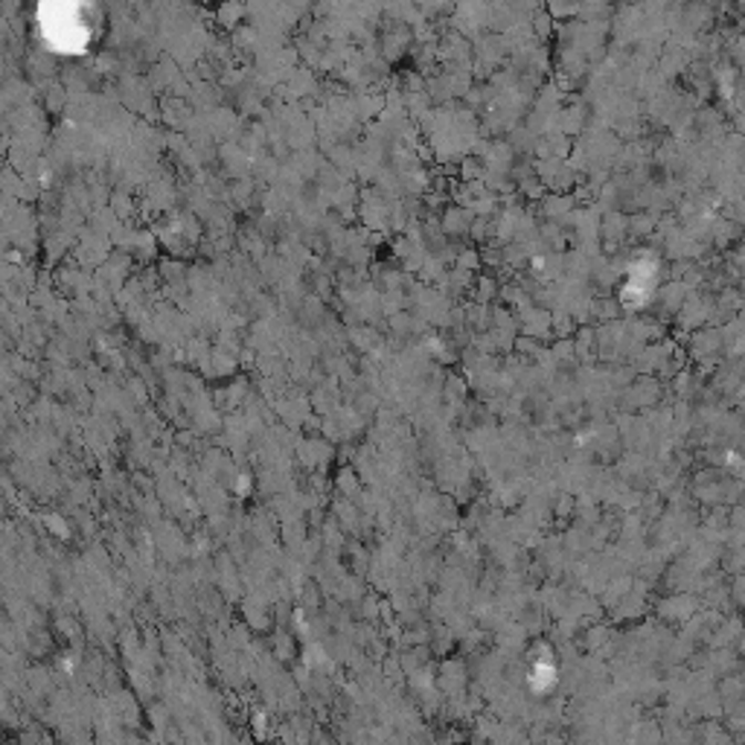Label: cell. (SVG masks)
I'll return each instance as SVG.
<instances>
[{
	"instance_id": "1",
	"label": "cell",
	"mask_w": 745,
	"mask_h": 745,
	"mask_svg": "<svg viewBox=\"0 0 745 745\" xmlns=\"http://www.w3.org/2000/svg\"><path fill=\"white\" fill-rule=\"evenodd\" d=\"M39 24L53 50H62V53H79L94 39V24L82 18L79 7H44Z\"/></svg>"
}]
</instances>
